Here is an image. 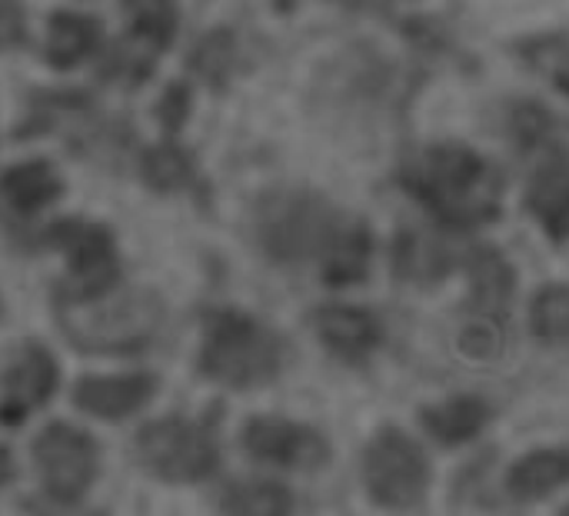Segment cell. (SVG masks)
Returning a JSON list of instances; mask_svg holds the SVG:
<instances>
[{"label": "cell", "instance_id": "5b68a950", "mask_svg": "<svg viewBox=\"0 0 569 516\" xmlns=\"http://www.w3.org/2000/svg\"><path fill=\"white\" fill-rule=\"evenodd\" d=\"M363 484L373 504L387 510H410L427 497L430 464L413 437L400 427H383L363 450Z\"/></svg>", "mask_w": 569, "mask_h": 516}, {"label": "cell", "instance_id": "9c48e42d", "mask_svg": "<svg viewBox=\"0 0 569 516\" xmlns=\"http://www.w3.org/2000/svg\"><path fill=\"white\" fill-rule=\"evenodd\" d=\"M243 444L257 460L290 470H317L330 457L327 440L313 427L283 417H253L243 430Z\"/></svg>", "mask_w": 569, "mask_h": 516}, {"label": "cell", "instance_id": "7c38bea8", "mask_svg": "<svg viewBox=\"0 0 569 516\" xmlns=\"http://www.w3.org/2000/svg\"><path fill=\"white\" fill-rule=\"evenodd\" d=\"M317 337L340 360H363L380 344V324L363 307H320L313 314Z\"/></svg>", "mask_w": 569, "mask_h": 516}, {"label": "cell", "instance_id": "603a6c76", "mask_svg": "<svg viewBox=\"0 0 569 516\" xmlns=\"http://www.w3.org/2000/svg\"><path fill=\"white\" fill-rule=\"evenodd\" d=\"M137 40L163 50L177 30V0H120Z\"/></svg>", "mask_w": 569, "mask_h": 516}, {"label": "cell", "instance_id": "7402d4cb", "mask_svg": "<svg viewBox=\"0 0 569 516\" xmlns=\"http://www.w3.org/2000/svg\"><path fill=\"white\" fill-rule=\"evenodd\" d=\"M140 177H143L147 187H153L160 194H170V190H180V187L190 183L193 160L177 143H157V147L143 150V157H140Z\"/></svg>", "mask_w": 569, "mask_h": 516}, {"label": "cell", "instance_id": "d4e9b609", "mask_svg": "<svg viewBox=\"0 0 569 516\" xmlns=\"http://www.w3.org/2000/svg\"><path fill=\"white\" fill-rule=\"evenodd\" d=\"M530 327L543 344L569 347V287L550 284L533 297L530 307Z\"/></svg>", "mask_w": 569, "mask_h": 516}, {"label": "cell", "instance_id": "52a82bcc", "mask_svg": "<svg viewBox=\"0 0 569 516\" xmlns=\"http://www.w3.org/2000/svg\"><path fill=\"white\" fill-rule=\"evenodd\" d=\"M43 240L63 250L70 260V280L63 284L60 297H93L117 284V250L103 227L87 220H60L47 227Z\"/></svg>", "mask_w": 569, "mask_h": 516}, {"label": "cell", "instance_id": "4fadbf2b", "mask_svg": "<svg viewBox=\"0 0 569 516\" xmlns=\"http://www.w3.org/2000/svg\"><path fill=\"white\" fill-rule=\"evenodd\" d=\"M470 274V314L507 317V307L517 290V270L497 247H477L467 257Z\"/></svg>", "mask_w": 569, "mask_h": 516}, {"label": "cell", "instance_id": "5bb4252c", "mask_svg": "<svg viewBox=\"0 0 569 516\" xmlns=\"http://www.w3.org/2000/svg\"><path fill=\"white\" fill-rule=\"evenodd\" d=\"M373 257V237L363 220H340L330 234V240L320 250L323 280L330 287H350L360 284L370 270Z\"/></svg>", "mask_w": 569, "mask_h": 516}, {"label": "cell", "instance_id": "4dcf8cb0", "mask_svg": "<svg viewBox=\"0 0 569 516\" xmlns=\"http://www.w3.org/2000/svg\"><path fill=\"white\" fill-rule=\"evenodd\" d=\"M563 516H569V507H567V510H563Z\"/></svg>", "mask_w": 569, "mask_h": 516}, {"label": "cell", "instance_id": "3957f363", "mask_svg": "<svg viewBox=\"0 0 569 516\" xmlns=\"http://www.w3.org/2000/svg\"><path fill=\"white\" fill-rule=\"evenodd\" d=\"M200 367L223 387H260L283 367V344L273 330L237 310H217L207 317Z\"/></svg>", "mask_w": 569, "mask_h": 516}, {"label": "cell", "instance_id": "f546056e", "mask_svg": "<svg viewBox=\"0 0 569 516\" xmlns=\"http://www.w3.org/2000/svg\"><path fill=\"white\" fill-rule=\"evenodd\" d=\"M187 113H190V90H187L183 83H173V87L160 97L157 117H160L170 130H177V127L187 120Z\"/></svg>", "mask_w": 569, "mask_h": 516}, {"label": "cell", "instance_id": "44dd1931", "mask_svg": "<svg viewBox=\"0 0 569 516\" xmlns=\"http://www.w3.org/2000/svg\"><path fill=\"white\" fill-rule=\"evenodd\" d=\"M223 516H293V497L273 480H240L220 500Z\"/></svg>", "mask_w": 569, "mask_h": 516}, {"label": "cell", "instance_id": "30bf717a", "mask_svg": "<svg viewBox=\"0 0 569 516\" xmlns=\"http://www.w3.org/2000/svg\"><path fill=\"white\" fill-rule=\"evenodd\" d=\"M57 387V364L43 347H23L3 374L0 420L17 424L33 407H40Z\"/></svg>", "mask_w": 569, "mask_h": 516}, {"label": "cell", "instance_id": "277c9868", "mask_svg": "<svg viewBox=\"0 0 569 516\" xmlns=\"http://www.w3.org/2000/svg\"><path fill=\"white\" fill-rule=\"evenodd\" d=\"M340 224L337 210L307 190H283L263 200L257 230L263 250L280 264H300L307 257H320L333 227Z\"/></svg>", "mask_w": 569, "mask_h": 516}, {"label": "cell", "instance_id": "ba28073f", "mask_svg": "<svg viewBox=\"0 0 569 516\" xmlns=\"http://www.w3.org/2000/svg\"><path fill=\"white\" fill-rule=\"evenodd\" d=\"M33 464L43 490L60 504H73L87 494L97 474V447L70 424H50L33 444Z\"/></svg>", "mask_w": 569, "mask_h": 516}, {"label": "cell", "instance_id": "cb8c5ba5", "mask_svg": "<svg viewBox=\"0 0 569 516\" xmlns=\"http://www.w3.org/2000/svg\"><path fill=\"white\" fill-rule=\"evenodd\" d=\"M520 60L547 77L560 93L569 97V37L567 33H550V37H530L517 47Z\"/></svg>", "mask_w": 569, "mask_h": 516}, {"label": "cell", "instance_id": "2e32d148", "mask_svg": "<svg viewBox=\"0 0 569 516\" xmlns=\"http://www.w3.org/2000/svg\"><path fill=\"white\" fill-rule=\"evenodd\" d=\"M63 194L60 173L47 160H23L13 163L0 173V197L17 210V214H40Z\"/></svg>", "mask_w": 569, "mask_h": 516}, {"label": "cell", "instance_id": "ac0fdd59", "mask_svg": "<svg viewBox=\"0 0 569 516\" xmlns=\"http://www.w3.org/2000/svg\"><path fill=\"white\" fill-rule=\"evenodd\" d=\"M510 494L517 500H543L553 490L569 484V450L550 447V450H533L523 460L513 464L510 470Z\"/></svg>", "mask_w": 569, "mask_h": 516}, {"label": "cell", "instance_id": "4316f807", "mask_svg": "<svg viewBox=\"0 0 569 516\" xmlns=\"http://www.w3.org/2000/svg\"><path fill=\"white\" fill-rule=\"evenodd\" d=\"M190 63H193V70H197L203 80L220 83V80L227 77L230 63H233V37H230L227 30L207 33V37L197 43V50H193Z\"/></svg>", "mask_w": 569, "mask_h": 516}, {"label": "cell", "instance_id": "6da1fadb", "mask_svg": "<svg viewBox=\"0 0 569 516\" xmlns=\"http://www.w3.org/2000/svg\"><path fill=\"white\" fill-rule=\"evenodd\" d=\"M400 183L443 227L473 230L500 217L503 180L497 167L467 143H433L400 173Z\"/></svg>", "mask_w": 569, "mask_h": 516}, {"label": "cell", "instance_id": "f1b7e54d", "mask_svg": "<svg viewBox=\"0 0 569 516\" xmlns=\"http://www.w3.org/2000/svg\"><path fill=\"white\" fill-rule=\"evenodd\" d=\"M23 40H27L23 0H0V50L20 47Z\"/></svg>", "mask_w": 569, "mask_h": 516}, {"label": "cell", "instance_id": "8fae6325", "mask_svg": "<svg viewBox=\"0 0 569 516\" xmlns=\"http://www.w3.org/2000/svg\"><path fill=\"white\" fill-rule=\"evenodd\" d=\"M157 380L150 374H113V377H83L73 390V404L100 420H123L150 404Z\"/></svg>", "mask_w": 569, "mask_h": 516}, {"label": "cell", "instance_id": "ffe728a7", "mask_svg": "<svg viewBox=\"0 0 569 516\" xmlns=\"http://www.w3.org/2000/svg\"><path fill=\"white\" fill-rule=\"evenodd\" d=\"M487 420H490V410L477 397H453V400H443V404L423 410L427 434L433 440H440L443 447H457V444L473 440L487 427Z\"/></svg>", "mask_w": 569, "mask_h": 516}, {"label": "cell", "instance_id": "83f0119b", "mask_svg": "<svg viewBox=\"0 0 569 516\" xmlns=\"http://www.w3.org/2000/svg\"><path fill=\"white\" fill-rule=\"evenodd\" d=\"M510 130H513L517 147L533 150V147H540L543 140H550L553 123H550V113H547L540 103H520V107H513Z\"/></svg>", "mask_w": 569, "mask_h": 516}, {"label": "cell", "instance_id": "e0dca14e", "mask_svg": "<svg viewBox=\"0 0 569 516\" xmlns=\"http://www.w3.org/2000/svg\"><path fill=\"white\" fill-rule=\"evenodd\" d=\"M100 43V23L87 13L57 10L47 23V60L57 70H70L87 60Z\"/></svg>", "mask_w": 569, "mask_h": 516}, {"label": "cell", "instance_id": "d6986e66", "mask_svg": "<svg viewBox=\"0 0 569 516\" xmlns=\"http://www.w3.org/2000/svg\"><path fill=\"white\" fill-rule=\"evenodd\" d=\"M530 210L537 214V220L543 224V230L553 240H569V163L567 160H553L547 163L527 194Z\"/></svg>", "mask_w": 569, "mask_h": 516}, {"label": "cell", "instance_id": "7a4b0ae2", "mask_svg": "<svg viewBox=\"0 0 569 516\" xmlns=\"http://www.w3.org/2000/svg\"><path fill=\"white\" fill-rule=\"evenodd\" d=\"M163 320V304L150 290L107 287L93 297H60L63 334L97 354H127L153 340Z\"/></svg>", "mask_w": 569, "mask_h": 516}, {"label": "cell", "instance_id": "484cf974", "mask_svg": "<svg viewBox=\"0 0 569 516\" xmlns=\"http://www.w3.org/2000/svg\"><path fill=\"white\" fill-rule=\"evenodd\" d=\"M460 347L473 360H497L507 347V317L470 314V320L460 330Z\"/></svg>", "mask_w": 569, "mask_h": 516}, {"label": "cell", "instance_id": "8992f818", "mask_svg": "<svg viewBox=\"0 0 569 516\" xmlns=\"http://www.w3.org/2000/svg\"><path fill=\"white\" fill-rule=\"evenodd\" d=\"M137 460L160 480L193 484L217 467V444L200 424L167 417L140 430Z\"/></svg>", "mask_w": 569, "mask_h": 516}, {"label": "cell", "instance_id": "9a60e30c", "mask_svg": "<svg viewBox=\"0 0 569 516\" xmlns=\"http://www.w3.org/2000/svg\"><path fill=\"white\" fill-rule=\"evenodd\" d=\"M453 267V254L450 247L440 240V234L433 230H420V227H403L393 240V270L400 280L410 284H440Z\"/></svg>", "mask_w": 569, "mask_h": 516}]
</instances>
